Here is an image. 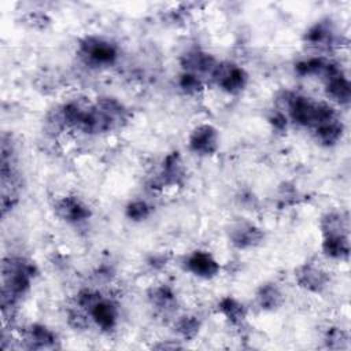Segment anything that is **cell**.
Masks as SVG:
<instances>
[{
	"instance_id": "4",
	"label": "cell",
	"mask_w": 351,
	"mask_h": 351,
	"mask_svg": "<svg viewBox=\"0 0 351 351\" xmlns=\"http://www.w3.org/2000/svg\"><path fill=\"white\" fill-rule=\"evenodd\" d=\"M230 244L239 250H251L263 243V230L251 221L237 219L226 230Z\"/></svg>"
},
{
	"instance_id": "13",
	"label": "cell",
	"mask_w": 351,
	"mask_h": 351,
	"mask_svg": "<svg viewBox=\"0 0 351 351\" xmlns=\"http://www.w3.org/2000/svg\"><path fill=\"white\" fill-rule=\"evenodd\" d=\"M184 177L185 167L180 154L177 151L167 154L163 159L162 169L156 178V182L160 186H176L184 181Z\"/></svg>"
},
{
	"instance_id": "26",
	"label": "cell",
	"mask_w": 351,
	"mask_h": 351,
	"mask_svg": "<svg viewBox=\"0 0 351 351\" xmlns=\"http://www.w3.org/2000/svg\"><path fill=\"white\" fill-rule=\"evenodd\" d=\"M267 122L270 123L271 129L276 132H285L288 126V118L287 115L280 111L278 108H274L269 115H267Z\"/></svg>"
},
{
	"instance_id": "12",
	"label": "cell",
	"mask_w": 351,
	"mask_h": 351,
	"mask_svg": "<svg viewBox=\"0 0 351 351\" xmlns=\"http://www.w3.org/2000/svg\"><path fill=\"white\" fill-rule=\"evenodd\" d=\"M181 64H182L184 71L193 73L199 77H202V75L211 77L218 64V60L208 52H204L200 49H193V51H188L186 53L182 55Z\"/></svg>"
},
{
	"instance_id": "23",
	"label": "cell",
	"mask_w": 351,
	"mask_h": 351,
	"mask_svg": "<svg viewBox=\"0 0 351 351\" xmlns=\"http://www.w3.org/2000/svg\"><path fill=\"white\" fill-rule=\"evenodd\" d=\"M178 86L185 95H189V96L199 95L204 88L202 77H199L193 73H188V71H182L180 74Z\"/></svg>"
},
{
	"instance_id": "2",
	"label": "cell",
	"mask_w": 351,
	"mask_h": 351,
	"mask_svg": "<svg viewBox=\"0 0 351 351\" xmlns=\"http://www.w3.org/2000/svg\"><path fill=\"white\" fill-rule=\"evenodd\" d=\"M78 55L89 66L108 67L117 62L119 51L118 47L107 38L86 36L80 41Z\"/></svg>"
},
{
	"instance_id": "6",
	"label": "cell",
	"mask_w": 351,
	"mask_h": 351,
	"mask_svg": "<svg viewBox=\"0 0 351 351\" xmlns=\"http://www.w3.org/2000/svg\"><path fill=\"white\" fill-rule=\"evenodd\" d=\"M189 149L200 156H211L219 148V133L210 123L195 126L188 137Z\"/></svg>"
},
{
	"instance_id": "8",
	"label": "cell",
	"mask_w": 351,
	"mask_h": 351,
	"mask_svg": "<svg viewBox=\"0 0 351 351\" xmlns=\"http://www.w3.org/2000/svg\"><path fill=\"white\" fill-rule=\"evenodd\" d=\"M184 269L195 277L210 280L218 276L221 266L219 262L207 251H193L184 261Z\"/></svg>"
},
{
	"instance_id": "19",
	"label": "cell",
	"mask_w": 351,
	"mask_h": 351,
	"mask_svg": "<svg viewBox=\"0 0 351 351\" xmlns=\"http://www.w3.org/2000/svg\"><path fill=\"white\" fill-rule=\"evenodd\" d=\"M321 248L324 255L332 259H347L350 255V239L348 234L324 236Z\"/></svg>"
},
{
	"instance_id": "17",
	"label": "cell",
	"mask_w": 351,
	"mask_h": 351,
	"mask_svg": "<svg viewBox=\"0 0 351 351\" xmlns=\"http://www.w3.org/2000/svg\"><path fill=\"white\" fill-rule=\"evenodd\" d=\"M303 41L314 48H330L336 43V36L326 22H317L303 36Z\"/></svg>"
},
{
	"instance_id": "16",
	"label": "cell",
	"mask_w": 351,
	"mask_h": 351,
	"mask_svg": "<svg viewBox=\"0 0 351 351\" xmlns=\"http://www.w3.org/2000/svg\"><path fill=\"white\" fill-rule=\"evenodd\" d=\"M148 300L162 314H171L177 308V296L169 285H155L148 291Z\"/></svg>"
},
{
	"instance_id": "20",
	"label": "cell",
	"mask_w": 351,
	"mask_h": 351,
	"mask_svg": "<svg viewBox=\"0 0 351 351\" xmlns=\"http://www.w3.org/2000/svg\"><path fill=\"white\" fill-rule=\"evenodd\" d=\"M314 137L319 144L324 145H333L336 144L343 136V125L339 119L326 122L315 129H313Z\"/></svg>"
},
{
	"instance_id": "14",
	"label": "cell",
	"mask_w": 351,
	"mask_h": 351,
	"mask_svg": "<svg viewBox=\"0 0 351 351\" xmlns=\"http://www.w3.org/2000/svg\"><path fill=\"white\" fill-rule=\"evenodd\" d=\"M285 296L276 282L262 284L255 293V303L262 311H276L284 304Z\"/></svg>"
},
{
	"instance_id": "27",
	"label": "cell",
	"mask_w": 351,
	"mask_h": 351,
	"mask_svg": "<svg viewBox=\"0 0 351 351\" xmlns=\"http://www.w3.org/2000/svg\"><path fill=\"white\" fill-rule=\"evenodd\" d=\"M299 199V193L298 189L293 188L292 185L284 184L280 191H278V202H281L282 204H295L296 200Z\"/></svg>"
},
{
	"instance_id": "1",
	"label": "cell",
	"mask_w": 351,
	"mask_h": 351,
	"mask_svg": "<svg viewBox=\"0 0 351 351\" xmlns=\"http://www.w3.org/2000/svg\"><path fill=\"white\" fill-rule=\"evenodd\" d=\"M37 276L33 262L21 256H7L1 263V308L5 315L12 313L21 296H23Z\"/></svg>"
},
{
	"instance_id": "22",
	"label": "cell",
	"mask_w": 351,
	"mask_h": 351,
	"mask_svg": "<svg viewBox=\"0 0 351 351\" xmlns=\"http://www.w3.org/2000/svg\"><path fill=\"white\" fill-rule=\"evenodd\" d=\"M202 322L196 315L185 314L182 317H178V319L174 324L176 332L185 340H192L197 336L200 330Z\"/></svg>"
},
{
	"instance_id": "21",
	"label": "cell",
	"mask_w": 351,
	"mask_h": 351,
	"mask_svg": "<svg viewBox=\"0 0 351 351\" xmlns=\"http://www.w3.org/2000/svg\"><path fill=\"white\" fill-rule=\"evenodd\" d=\"M329 60L321 56H313L299 60L295 64V71L300 75H324Z\"/></svg>"
},
{
	"instance_id": "9",
	"label": "cell",
	"mask_w": 351,
	"mask_h": 351,
	"mask_svg": "<svg viewBox=\"0 0 351 351\" xmlns=\"http://www.w3.org/2000/svg\"><path fill=\"white\" fill-rule=\"evenodd\" d=\"M55 214L67 223H80L90 217V208L77 196H63L55 203Z\"/></svg>"
},
{
	"instance_id": "18",
	"label": "cell",
	"mask_w": 351,
	"mask_h": 351,
	"mask_svg": "<svg viewBox=\"0 0 351 351\" xmlns=\"http://www.w3.org/2000/svg\"><path fill=\"white\" fill-rule=\"evenodd\" d=\"M319 229L324 236L348 234V217L340 211H329L322 215Z\"/></svg>"
},
{
	"instance_id": "15",
	"label": "cell",
	"mask_w": 351,
	"mask_h": 351,
	"mask_svg": "<svg viewBox=\"0 0 351 351\" xmlns=\"http://www.w3.org/2000/svg\"><path fill=\"white\" fill-rule=\"evenodd\" d=\"M218 313L233 326H243L247 321V307L233 296H223L217 304Z\"/></svg>"
},
{
	"instance_id": "24",
	"label": "cell",
	"mask_w": 351,
	"mask_h": 351,
	"mask_svg": "<svg viewBox=\"0 0 351 351\" xmlns=\"http://www.w3.org/2000/svg\"><path fill=\"white\" fill-rule=\"evenodd\" d=\"M324 343L328 348L332 350H346L350 346V336L344 329L329 328L325 332Z\"/></svg>"
},
{
	"instance_id": "7",
	"label": "cell",
	"mask_w": 351,
	"mask_h": 351,
	"mask_svg": "<svg viewBox=\"0 0 351 351\" xmlns=\"http://www.w3.org/2000/svg\"><path fill=\"white\" fill-rule=\"evenodd\" d=\"M295 280L300 288L311 293H321L329 285V273L315 263H302L295 269Z\"/></svg>"
},
{
	"instance_id": "3",
	"label": "cell",
	"mask_w": 351,
	"mask_h": 351,
	"mask_svg": "<svg viewBox=\"0 0 351 351\" xmlns=\"http://www.w3.org/2000/svg\"><path fill=\"white\" fill-rule=\"evenodd\" d=\"M211 78L221 90L230 95H237L243 92L250 80L248 73L244 70V67L230 60L218 62Z\"/></svg>"
},
{
	"instance_id": "10",
	"label": "cell",
	"mask_w": 351,
	"mask_h": 351,
	"mask_svg": "<svg viewBox=\"0 0 351 351\" xmlns=\"http://www.w3.org/2000/svg\"><path fill=\"white\" fill-rule=\"evenodd\" d=\"M85 313L92 319V322L104 332L112 330L117 326L119 318L117 306L103 296H100Z\"/></svg>"
},
{
	"instance_id": "11",
	"label": "cell",
	"mask_w": 351,
	"mask_h": 351,
	"mask_svg": "<svg viewBox=\"0 0 351 351\" xmlns=\"http://www.w3.org/2000/svg\"><path fill=\"white\" fill-rule=\"evenodd\" d=\"M22 340L29 350H51L58 348L56 333L43 324H32L22 332Z\"/></svg>"
},
{
	"instance_id": "25",
	"label": "cell",
	"mask_w": 351,
	"mask_h": 351,
	"mask_svg": "<svg viewBox=\"0 0 351 351\" xmlns=\"http://www.w3.org/2000/svg\"><path fill=\"white\" fill-rule=\"evenodd\" d=\"M126 217L133 222L145 221L151 215V206L144 200H132L125 208Z\"/></svg>"
},
{
	"instance_id": "5",
	"label": "cell",
	"mask_w": 351,
	"mask_h": 351,
	"mask_svg": "<svg viewBox=\"0 0 351 351\" xmlns=\"http://www.w3.org/2000/svg\"><path fill=\"white\" fill-rule=\"evenodd\" d=\"M322 77L325 80V92L328 97L337 104L347 106L351 99V85L343 70L337 64L329 62Z\"/></svg>"
}]
</instances>
